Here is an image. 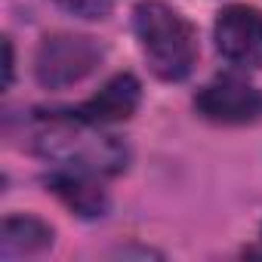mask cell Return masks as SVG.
Masks as SVG:
<instances>
[{
    "label": "cell",
    "instance_id": "1",
    "mask_svg": "<svg viewBox=\"0 0 262 262\" xmlns=\"http://www.w3.org/2000/svg\"><path fill=\"white\" fill-rule=\"evenodd\" d=\"M31 148L56 167L90 170L96 176H117L126 170L129 161V151L117 136L102 133L99 123L80 120L68 108L37 111Z\"/></svg>",
    "mask_w": 262,
    "mask_h": 262
},
{
    "label": "cell",
    "instance_id": "2",
    "mask_svg": "<svg viewBox=\"0 0 262 262\" xmlns=\"http://www.w3.org/2000/svg\"><path fill=\"white\" fill-rule=\"evenodd\" d=\"M139 47L161 80H182L198 62V37L182 13L167 0H139L133 13Z\"/></svg>",
    "mask_w": 262,
    "mask_h": 262
},
{
    "label": "cell",
    "instance_id": "3",
    "mask_svg": "<svg viewBox=\"0 0 262 262\" xmlns=\"http://www.w3.org/2000/svg\"><path fill=\"white\" fill-rule=\"evenodd\" d=\"M105 47L83 34H50L34 56V77L47 90H65L99 68Z\"/></svg>",
    "mask_w": 262,
    "mask_h": 262
},
{
    "label": "cell",
    "instance_id": "4",
    "mask_svg": "<svg viewBox=\"0 0 262 262\" xmlns=\"http://www.w3.org/2000/svg\"><path fill=\"white\" fill-rule=\"evenodd\" d=\"M194 108L213 123H253L262 117V93L241 77H216L198 90Z\"/></svg>",
    "mask_w": 262,
    "mask_h": 262
},
{
    "label": "cell",
    "instance_id": "5",
    "mask_svg": "<svg viewBox=\"0 0 262 262\" xmlns=\"http://www.w3.org/2000/svg\"><path fill=\"white\" fill-rule=\"evenodd\" d=\"M216 47L237 68H262V13L256 7H225L216 19Z\"/></svg>",
    "mask_w": 262,
    "mask_h": 262
},
{
    "label": "cell",
    "instance_id": "6",
    "mask_svg": "<svg viewBox=\"0 0 262 262\" xmlns=\"http://www.w3.org/2000/svg\"><path fill=\"white\" fill-rule=\"evenodd\" d=\"M142 102V86L133 74H114L93 99L68 108L74 117L80 120H90V123H117V120H126V117H133L136 108Z\"/></svg>",
    "mask_w": 262,
    "mask_h": 262
},
{
    "label": "cell",
    "instance_id": "7",
    "mask_svg": "<svg viewBox=\"0 0 262 262\" xmlns=\"http://www.w3.org/2000/svg\"><path fill=\"white\" fill-rule=\"evenodd\" d=\"M47 188L80 219H99L108 213V194L99 185V176L90 170L56 167L47 176Z\"/></svg>",
    "mask_w": 262,
    "mask_h": 262
},
{
    "label": "cell",
    "instance_id": "8",
    "mask_svg": "<svg viewBox=\"0 0 262 262\" xmlns=\"http://www.w3.org/2000/svg\"><path fill=\"white\" fill-rule=\"evenodd\" d=\"M53 247V228L34 216H10L0 231V256L4 259H19V256H34Z\"/></svg>",
    "mask_w": 262,
    "mask_h": 262
},
{
    "label": "cell",
    "instance_id": "9",
    "mask_svg": "<svg viewBox=\"0 0 262 262\" xmlns=\"http://www.w3.org/2000/svg\"><path fill=\"white\" fill-rule=\"evenodd\" d=\"M50 4L77 19H105L114 10V0H50Z\"/></svg>",
    "mask_w": 262,
    "mask_h": 262
},
{
    "label": "cell",
    "instance_id": "10",
    "mask_svg": "<svg viewBox=\"0 0 262 262\" xmlns=\"http://www.w3.org/2000/svg\"><path fill=\"white\" fill-rule=\"evenodd\" d=\"M4 53H7V65H4L7 74H4V83L10 86V83H13V43H10V40H4Z\"/></svg>",
    "mask_w": 262,
    "mask_h": 262
}]
</instances>
